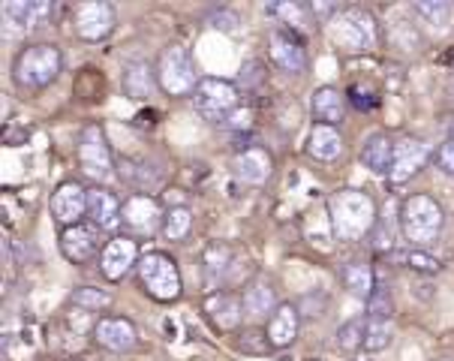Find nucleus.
Segmentation results:
<instances>
[{
  "mask_svg": "<svg viewBox=\"0 0 454 361\" xmlns=\"http://www.w3.org/2000/svg\"><path fill=\"white\" fill-rule=\"evenodd\" d=\"M328 214H331L334 235L340 241H358L373 226L376 208L361 190H340V193L328 199Z\"/></svg>",
  "mask_w": 454,
  "mask_h": 361,
  "instance_id": "nucleus-1",
  "label": "nucleus"
},
{
  "mask_svg": "<svg viewBox=\"0 0 454 361\" xmlns=\"http://www.w3.org/2000/svg\"><path fill=\"white\" fill-rule=\"evenodd\" d=\"M400 226H403L406 241L419 244V247H427V244L436 241L442 229V208L436 205L434 196L427 193H415L403 202L400 208Z\"/></svg>",
  "mask_w": 454,
  "mask_h": 361,
  "instance_id": "nucleus-2",
  "label": "nucleus"
},
{
  "mask_svg": "<svg viewBox=\"0 0 454 361\" xmlns=\"http://www.w3.org/2000/svg\"><path fill=\"white\" fill-rule=\"evenodd\" d=\"M60 73V51L49 43H36L15 58L12 79L27 90H40L51 84Z\"/></svg>",
  "mask_w": 454,
  "mask_h": 361,
  "instance_id": "nucleus-3",
  "label": "nucleus"
},
{
  "mask_svg": "<svg viewBox=\"0 0 454 361\" xmlns=\"http://www.w3.org/2000/svg\"><path fill=\"white\" fill-rule=\"evenodd\" d=\"M328 36L340 45V49L371 51L376 49V40H380V27H376V19L371 12L343 10L328 21Z\"/></svg>",
  "mask_w": 454,
  "mask_h": 361,
  "instance_id": "nucleus-4",
  "label": "nucleus"
},
{
  "mask_svg": "<svg viewBox=\"0 0 454 361\" xmlns=\"http://www.w3.org/2000/svg\"><path fill=\"white\" fill-rule=\"evenodd\" d=\"M238 103H241V97H238L235 84L226 79H214V75L202 79L199 88L193 90L196 112L202 114L205 121H211V124H220V121L232 118L238 112Z\"/></svg>",
  "mask_w": 454,
  "mask_h": 361,
  "instance_id": "nucleus-5",
  "label": "nucleus"
},
{
  "mask_svg": "<svg viewBox=\"0 0 454 361\" xmlns=\"http://www.w3.org/2000/svg\"><path fill=\"white\" fill-rule=\"evenodd\" d=\"M138 278H142L145 289L157 302H175L181 295V278L178 268L166 253H148L138 259Z\"/></svg>",
  "mask_w": 454,
  "mask_h": 361,
  "instance_id": "nucleus-6",
  "label": "nucleus"
},
{
  "mask_svg": "<svg viewBox=\"0 0 454 361\" xmlns=\"http://www.w3.org/2000/svg\"><path fill=\"white\" fill-rule=\"evenodd\" d=\"M79 163L88 178H94V181L112 178V148H109V139H106V129L99 124H88L82 129Z\"/></svg>",
  "mask_w": 454,
  "mask_h": 361,
  "instance_id": "nucleus-7",
  "label": "nucleus"
},
{
  "mask_svg": "<svg viewBox=\"0 0 454 361\" xmlns=\"http://www.w3.org/2000/svg\"><path fill=\"white\" fill-rule=\"evenodd\" d=\"M160 84L172 97H184L199 88L193 58H190V51L184 45H168L166 49L163 60H160Z\"/></svg>",
  "mask_w": 454,
  "mask_h": 361,
  "instance_id": "nucleus-8",
  "label": "nucleus"
},
{
  "mask_svg": "<svg viewBox=\"0 0 454 361\" xmlns=\"http://www.w3.org/2000/svg\"><path fill=\"white\" fill-rule=\"evenodd\" d=\"M49 208L55 214V220L60 226H75L82 223V217L88 214V190L79 181H64L55 187V193L49 199Z\"/></svg>",
  "mask_w": 454,
  "mask_h": 361,
  "instance_id": "nucleus-9",
  "label": "nucleus"
},
{
  "mask_svg": "<svg viewBox=\"0 0 454 361\" xmlns=\"http://www.w3.org/2000/svg\"><path fill=\"white\" fill-rule=\"evenodd\" d=\"M60 253H64L73 265L90 263L97 253H103L99 250V229L90 220L64 229V232H60Z\"/></svg>",
  "mask_w": 454,
  "mask_h": 361,
  "instance_id": "nucleus-10",
  "label": "nucleus"
},
{
  "mask_svg": "<svg viewBox=\"0 0 454 361\" xmlns=\"http://www.w3.org/2000/svg\"><path fill=\"white\" fill-rule=\"evenodd\" d=\"M166 223V214L160 208L157 199L136 193L129 202L124 205V226L133 229L138 238H151L160 232V226Z\"/></svg>",
  "mask_w": 454,
  "mask_h": 361,
  "instance_id": "nucleus-11",
  "label": "nucleus"
},
{
  "mask_svg": "<svg viewBox=\"0 0 454 361\" xmlns=\"http://www.w3.org/2000/svg\"><path fill=\"white\" fill-rule=\"evenodd\" d=\"M114 27V6L106 0H88L75 10V34L88 43H97L109 36Z\"/></svg>",
  "mask_w": 454,
  "mask_h": 361,
  "instance_id": "nucleus-12",
  "label": "nucleus"
},
{
  "mask_svg": "<svg viewBox=\"0 0 454 361\" xmlns=\"http://www.w3.org/2000/svg\"><path fill=\"white\" fill-rule=\"evenodd\" d=\"M427 163V145L412 139V136H403L400 142H395V163H391L388 181L391 187H400L410 178L419 175V169Z\"/></svg>",
  "mask_w": 454,
  "mask_h": 361,
  "instance_id": "nucleus-13",
  "label": "nucleus"
},
{
  "mask_svg": "<svg viewBox=\"0 0 454 361\" xmlns=\"http://www.w3.org/2000/svg\"><path fill=\"white\" fill-rule=\"evenodd\" d=\"M268 51H271V60L283 73H301L307 64L304 40L295 34H289L286 27L274 30L271 40H268Z\"/></svg>",
  "mask_w": 454,
  "mask_h": 361,
  "instance_id": "nucleus-14",
  "label": "nucleus"
},
{
  "mask_svg": "<svg viewBox=\"0 0 454 361\" xmlns=\"http://www.w3.org/2000/svg\"><path fill=\"white\" fill-rule=\"evenodd\" d=\"M88 220L99 232H112V229H118L124 223V205L118 202V196L112 190L94 187L88 190Z\"/></svg>",
  "mask_w": 454,
  "mask_h": 361,
  "instance_id": "nucleus-15",
  "label": "nucleus"
},
{
  "mask_svg": "<svg viewBox=\"0 0 454 361\" xmlns=\"http://www.w3.org/2000/svg\"><path fill=\"white\" fill-rule=\"evenodd\" d=\"M136 256H138V241H133V238H112L103 247V253H99V271L112 283H118L133 268Z\"/></svg>",
  "mask_w": 454,
  "mask_h": 361,
  "instance_id": "nucleus-16",
  "label": "nucleus"
},
{
  "mask_svg": "<svg viewBox=\"0 0 454 361\" xmlns=\"http://www.w3.org/2000/svg\"><path fill=\"white\" fill-rule=\"evenodd\" d=\"M205 317L220 328V332H235L244 319V302L232 292H211L205 298Z\"/></svg>",
  "mask_w": 454,
  "mask_h": 361,
  "instance_id": "nucleus-17",
  "label": "nucleus"
},
{
  "mask_svg": "<svg viewBox=\"0 0 454 361\" xmlns=\"http://www.w3.org/2000/svg\"><path fill=\"white\" fill-rule=\"evenodd\" d=\"M97 341H99V347L109 352H129L136 347L138 332L133 322L124 317H106L97 322Z\"/></svg>",
  "mask_w": 454,
  "mask_h": 361,
  "instance_id": "nucleus-18",
  "label": "nucleus"
},
{
  "mask_svg": "<svg viewBox=\"0 0 454 361\" xmlns=\"http://www.w3.org/2000/svg\"><path fill=\"white\" fill-rule=\"evenodd\" d=\"M298 326H301V319H298V310L295 304L283 302L277 304V310L271 313V319H268V347H277V349H286L295 343L298 337Z\"/></svg>",
  "mask_w": 454,
  "mask_h": 361,
  "instance_id": "nucleus-19",
  "label": "nucleus"
},
{
  "mask_svg": "<svg viewBox=\"0 0 454 361\" xmlns=\"http://www.w3.org/2000/svg\"><path fill=\"white\" fill-rule=\"evenodd\" d=\"M45 15H49V4H45V0H6L4 4L6 27L19 25V30H30V27L43 25Z\"/></svg>",
  "mask_w": 454,
  "mask_h": 361,
  "instance_id": "nucleus-20",
  "label": "nucleus"
},
{
  "mask_svg": "<svg viewBox=\"0 0 454 361\" xmlns=\"http://www.w3.org/2000/svg\"><path fill=\"white\" fill-rule=\"evenodd\" d=\"M271 153H268L265 148H247V151H241L235 157V175L241 178L244 184H265L268 181V175H271Z\"/></svg>",
  "mask_w": 454,
  "mask_h": 361,
  "instance_id": "nucleus-21",
  "label": "nucleus"
},
{
  "mask_svg": "<svg viewBox=\"0 0 454 361\" xmlns=\"http://www.w3.org/2000/svg\"><path fill=\"white\" fill-rule=\"evenodd\" d=\"M340 151H343V139H340V133H337V127L317 124L310 129V136H307V153H310L313 160H319V163L337 160Z\"/></svg>",
  "mask_w": 454,
  "mask_h": 361,
  "instance_id": "nucleus-22",
  "label": "nucleus"
},
{
  "mask_svg": "<svg viewBox=\"0 0 454 361\" xmlns=\"http://www.w3.org/2000/svg\"><path fill=\"white\" fill-rule=\"evenodd\" d=\"M361 163L371 169L373 175H388L391 163H395V145L388 142V136H371L364 148H361Z\"/></svg>",
  "mask_w": 454,
  "mask_h": 361,
  "instance_id": "nucleus-23",
  "label": "nucleus"
},
{
  "mask_svg": "<svg viewBox=\"0 0 454 361\" xmlns=\"http://www.w3.org/2000/svg\"><path fill=\"white\" fill-rule=\"evenodd\" d=\"M313 114H317L319 124H328V127H337L346 114V106H343V94L337 88H319L313 94Z\"/></svg>",
  "mask_w": 454,
  "mask_h": 361,
  "instance_id": "nucleus-24",
  "label": "nucleus"
},
{
  "mask_svg": "<svg viewBox=\"0 0 454 361\" xmlns=\"http://www.w3.org/2000/svg\"><path fill=\"white\" fill-rule=\"evenodd\" d=\"M397 232H400V211H397V199L391 196L386 199V205H382L380 217H376V250H391L397 241Z\"/></svg>",
  "mask_w": 454,
  "mask_h": 361,
  "instance_id": "nucleus-25",
  "label": "nucleus"
},
{
  "mask_svg": "<svg viewBox=\"0 0 454 361\" xmlns=\"http://www.w3.org/2000/svg\"><path fill=\"white\" fill-rule=\"evenodd\" d=\"M244 313L253 319H262L265 313H274L277 310V302H274V289L268 286L265 280H253L247 292H244Z\"/></svg>",
  "mask_w": 454,
  "mask_h": 361,
  "instance_id": "nucleus-26",
  "label": "nucleus"
},
{
  "mask_svg": "<svg viewBox=\"0 0 454 361\" xmlns=\"http://www.w3.org/2000/svg\"><path fill=\"white\" fill-rule=\"evenodd\" d=\"M124 94L129 99H148L153 94V75H151V67L145 64V60L127 64V70H124Z\"/></svg>",
  "mask_w": 454,
  "mask_h": 361,
  "instance_id": "nucleus-27",
  "label": "nucleus"
},
{
  "mask_svg": "<svg viewBox=\"0 0 454 361\" xmlns=\"http://www.w3.org/2000/svg\"><path fill=\"white\" fill-rule=\"evenodd\" d=\"M343 286L358 298H371L373 295V271L364 263H349L343 268Z\"/></svg>",
  "mask_w": 454,
  "mask_h": 361,
  "instance_id": "nucleus-28",
  "label": "nucleus"
},
{
  "mask_svg": "<svg viewBox=\"0 0 454 361\" xmlns=\"http://www.w3.org/2000/svg\"><path fill=\"white\" fill-rule=\"evenodd\" d=\"M229 265H232V250H229L226 244H211V247L205 250V280L211 283V286H217L223 280Z\"/></svg>",
  "mask_w": 454,
  "mask_h": 361,
  "instance_id": "nucleus-29",
  "label": "nucleus"
},
{
  "mask_svg": "<svg viewBox=\"0 0 454 361\" xmlns=\"http://www.w3.org/2000/svg\"><path fill=\"white\" fill-rule=\"evenodd\" d=\"M367 326H371V319L364 317H356L349 319L346 326L337 332V347L343 352H356V349H364V341H367Z\"/></svg>",
  "mask_w": 454,
  "mask_h": 361,
  "instance_id": "nucleus-30",
  "label": "nucleus"
},
{
  "mask_svg": "<svg viewBox=\"0 0 454 361\" xmlns=\"http://www.w3.org/2000/svg\"><path fill=\"white\" fill-rule=\"evenodd\" d=\"M190 229H193V214H190V208L175 205V208L166 211L163 235L168 238V241H184V238L190 235Z\"/></svg>",
  "mask_w": 454,
  "mask_h": 361,
  "instance_id": "nucleus-31",
  "label": "nucleus"
},
{
  "mask_svg": "<svg viewBox=\"0 0 454 361\" xmlns=\"http://www.w3.org/2000/svg\"><path fill=\"white\" fill-rule=\"evenodd\" d=\"M268 12L277 15V19H280V25H286L289 34L301 36V40L307 43V34H304V6H298V4H271V6H268Z\"/></svg>",
  "mask_w": 454,
  "mask_h": 361,
  "instance_id": "nucleus-32",
  "label": "nucleus"
},
{
  "mask_svg": "<svg viewBox=\"0 0 454 361\" xmlns=\"http://www.w3.org/2000/svg\"><path fill=\"white\" fill-rule=\"evenodd\" d=\"M415 12H419V19H425L430 27H445L451 19V4H445V0H419L415 4Z\"/></svg>",
  "mask_w": 454,
  "mask_h": 361,
  "instance_id": "nucleus-33",
  "label": "nucleus"
},
{
  "mask_svg": "<svg viewBox=\"0 0 454 361\" xmlns=\"http://www.w3.org/2000/svg\"><path fill=\"white\" fill-rule=\"evenodd\" d=\"M395 317V302H391V292L382 286L373 289V295L367 298V319H382V322H391Z\"/></svg>",
  "mask_w": 454,
  "mask_h": 361,
  "instance_id": "nucleus-34",
  "label": "nucleus"
},
{
  "mask_svg": "<svg viewBox=\"0 0 454 361\" xmlns=\"http://www.w3.org/2000/svg\"><path fill=\"white\" fill-rule=\"evenodd\" d=\"M109 302H112L109 292H103L97 286H82V289L73 292V304L82 307V310H88V313L103 310V307H109Z\"/></svg>",
  "mask_w": 454,
  "mask_h": 361,
  "instance_id": "nucleus-35",
  "label": "nucleus"
},
{
  "mask_svg": "<svg viewBox=\"0 0 454 361\" xmlns=\"http://www.w3.org/2000/svg\"><path fill=\"white\" fill-rule=\"evenodd\" d=\"M391 334H395V328H391V322H382V319H371V326H367V341H364V349L367 352H382L391 343Z\"/></svg>",
  "mask_w": 454,
  "mask_h": 361,
  "instance_id": "nucleus-36",
  "label": "nucleus"
},
{
  "mask_svg": "<svg viewBox=\"0 0 454 361\" xmlns=\"http://www.w3.org/2000/svg\"><path fill=\"white\" fill-rule=\"evenodd\" d=\"M406 265H410L412 271H421V274H436V271H440V259L430 256V253H421V250L406 253Z\"/></svg>",
  "mask_w": 454,
  "mask_h": 361,
  "instance_id": "nucleus-37",
  "label": "nucleus"
},
{
  "mask_svg": "<svg viewBox=\"0 0 454 361\" xmlns=\"http://www.w3.org/2000/svg\"><path fill=\"white\" fill-rule=\"evenodd\" d=\"M436 166H440L445 175H451V178H454V139H445L440 145V151H436Z\"/></svg>",
  "mask_w": 454,
  "mask_h": 361,
  "instance_id": "nucleus-38",
  "label": "nucleus"
},
{
  "mask_svg": "<svg viewBox=\"0 0 454 361\" xmlns=\"http://www.w3.org/2000/svg\"><path fill=\"white\" fill-rule=\"evenodd\" d=\"M349 99H352V106H356V109H361V112H367V109H373L376 103H371V99H376L371 90H364V88H349Z\"/></svg>",
  "mask_w": 454,
  "mask_h": 361,
  "instance_id": "nucleus-39",
  "label": "nucleus"
},
{
  "mask_svg": "<svg viewBox=\"0 0 454 361\" xmlns=\"http://www.w3.org/2000/svg\"><path fill=\"white\" fill-rule=\"evenodd\" d=\"M211 25L217 30H238V15L235 12H214Z\"/></svg>",
  "mask_w": 454,
  "mask_h": 361,
  "instance_id": "nucleus-40",
  "label": "nucleus"
},
{
  "mask_svg": "<svg viewBox=\"0 0 454 361\" xmlns=\"http://www.w3.org/2000/svg\"><path fill=\"white\" fill-rule=\"evenodd\" d=\"M310 10L319 15V19H325L328 15V21H331V15H334V4H310Z\"/></svg>",
  "mask_w": 454,
  "mask_h": 361,
  "instance_id": "nucleus-41",
  "label": "nucleus"
},
{
  "mask_svg": "<svg viewBox=\"0 0 454 361\" xmlns=\"http://www.w3.org/2000/svg\"><path fill=\"white\" fill-rule=\"evenodd\" d=\"M449 139H454V118L449 121Z\"/></svg>",
  "mask_w": 454,
  "mask_h": 361,
  "instance_id": "nucleus-42",
  "label": "nucleus"
},
{
  "mask_svg": "<svg viewBox=\"0 0 454 361\" xmlns=\"http://www.w3.org/2000/svg\"><path fill=\"white\" fill-rule=\"evenodd\" d=\"M310 361H317V358H310Z\"/></svg>",
  "mask_w": 454,
  "mask_h": 361,
  "instance_id": "nucleus-43",
  "label": "nucleus"
},
{
  "mask_svg": "<svg viewBox=\"0 0 454 361\" xmlns=\"http://www.w3.org/2000/svg\"><path fill=\"white\" fill-rule=\"evenodd\" d=\"M73 361H79V358H73Z\"/></svg>",
  "mask_w": 454,
  "mask_h": 361,
  "instance_id": "nucleus-44",
  "label": "nucleus"
}]
</instances>
